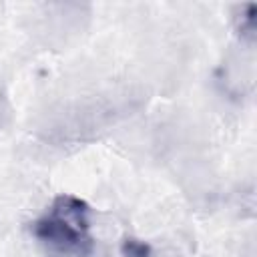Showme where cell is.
<instances>
[{
	"label": "cell",
	"instance_id": "cell-1",
	"mask_svg": "<svg viewBox=\"0 0 257 257\" xmlns=\"http://www.w3.org/2000/svg\"><path fill=\"white\" fill-rule=\"evenodd\" d=\"M32 235L52 253L86 257L94 247L90 207L84 199L64 193L32 223Z\"/></svg>",
	"mask_w": 257,
	"mask_h": 257
},
{
	"label": "cell",
	"instance_id": "cell-2",
	"mask_svg": "<svg viewBox=\"0 0 257 257\" xmlns=\"http://www.w3.org/2000/svg\"><path fill=\"white\" fill-rule=\"evenodd\" d=\"M122 253L126 257H147L149 255V247L137 239H126L122 245Z\"/></svg>",
	"mask_w": 257,
	"mask_h": 257
}]
</instances>
